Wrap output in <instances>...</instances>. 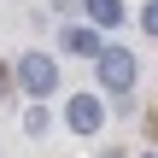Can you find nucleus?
I'll use <instances>...</instances> for the list:
<instances>
[{"label": "nucleus", "mask_w": 158, "mask_h": 158, "mask_svg": "<svg viewBox=\"0 0 158 158\" xmlns=\"http://www.w3.org/2000/svg\"><path fill=\"white\" fill-rule=\"evenodd\" d=\"M12 76H18V88H23V94H35V100H47V94L59 88V64H53L47 53H23Z\"/></svg>", "instance_id": "f257e3e1"}, {"label": "nucleus", "mask_w": 158, "mask_h": 158, "mask_svg": "<svg viewBox=\"0 0 158 158\" xmlns=\"http://www.w3.org/2000/svg\"><path fill=\"white\" fill-rule=\"evenodd\" d=\"M94 70H100V82H106L111 94H129V88H135V53H129V47H100V53H94Z\"/></svg>", "instance_id": "f03ea898"}, {"label": "nucleus", "mask_w": 158, "mask_h": 158, "mask_svg": "<svg viewBox=\"0 0 158 158\" xmlns=\"http://www.w3.org/2000/svg\"><path fill=\"white\" fill-rule=\"evenodd\" d=\"M64 117H70V129H76V135H94V129L106 123V106H100L94 94H76V100L64 106Z\"/></svg>", "instance_id": "7ed1b4c3"}, {"label": "nucleus", "mask_w": 158, "mask_h": 158, "mask_svg": "<svg viewBox=\"0 0 158 158\" xmlns=\"http://www.w3.org/2000/svg\"><path fill=\"white\" fill-rule=\"evenodd\" d=\"M88 6V23L94 29H117L123 23V0H82Z\"/></svg>", "instance_id": "20e7f679"}, {"label": "nucleus", "mask_w": 158, "mask_h": 158, "mask_svg": "<svg viewBox=\"0 0 158 158\" xmlns=\"http://www.w3.org/2000/svg\"><path fill=\"white\" fill-rule=\"evenodd\" d=\"M64 53L94 59V53H100V29H94V23H88V29H64Z\"/></svg>", "instance_id": "39448f33"}, {"label": "nucleus", "mask_w": 158, "mask_h": 158, "mask_svg": "<svg viewBox=\"0 0 158 158\" xmlns=\"http://www.w3.org/2000/svg\"><path fill=\"white\" fill-rule=\"evenodd\" d=\"M47 123H53V117H47V111H41V106H35V111H29V117H23V129H29V135H47Z\"/></svg>", "instance_id": "423d86ee"}, {"label": "nucleus", "mask_w": 158, "mask_h": 158, "mask_svg": "<svg viewBox=\"0 0 158 158\" xmlns=\"http://www.w3.org/2000/svg\"><path fill=\"white\" fill-rule=\"evenodd\" d=\"M141 29H147V35H158V0H147V6H141Z\"/></svg>", "instance_id": "0eeeda50"}, {"label": "nucleus", "mask_w": 158, "mask_h": 158, "mask_svg": "<svg viewBox=\"0 0 158 158\" xmlns=\"http://www.w3.org/2000/svg\"><path fill=\"white\" fill-rule=\"evenodd\" d=\"M100 158H123V152H117V147H111V152H100Z\"/></svg>", "instance_id": "6e6552de"}]
</instances>
